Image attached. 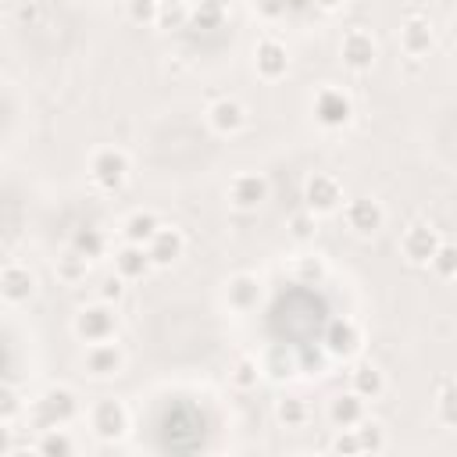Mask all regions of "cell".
Instances as JSON below:
<instances>
[{
  "label": "cell",
  "instance_id": "3",
  "mask_svg": "<svg viewBox=\"0 0 457 457\" xmlns=\"http://www.w3.org/2000/svg\"><path fill=\"white\" fill-rule=\"evenodd\" d=\"M86 171L100 193H118V189H125V182L132 175V157L121 146H96L89 154Z\"/></svg>",
  "mask_w": 457,
  "mask_h": 457
},
{
  "label": "cell",
  "instance_id": "28",
  "mask_svg": "<svg viewBox=\"0 0 457 457\" xmlns=\"http://www.w3.org/2000/svg\"><path fill=\"white\" fill-rule=\"evenodd\" d=\"M264 378V371H261V361L253 357V353H243V357H236V364L228 368V382L239 389V393H250V389H257V382Z\"/></svg>",
  "mask_w": 457,
  "mask_h": 457
},
{
  "label": "cell",
  "instance_id": "40",
  "mask_svg": "<svg viewBox=\"0 0 457 457\" xmlns=\"http://www.w3.org/2000/svg\"><path fill=\"white\" fill-rule=\"evenodd\" d=\"M253 11L264 21H282L286 11H289V0H253Z\"/></svg>",
  "mask_w": 457,
  "mask_h": 457
},
{
  "label": "cell",
  "instance_id": "17",
  "mask_svg": "<svg viewBox=\"0 0 457 457\" xmlns=\"http://www.w3.org/2000/svg\"><path fill=\"white\" fill-rule=\"evenodd\" d=\"M146 253L154 268H171L186 257V232L179 225H157V232L146 239Z\"/></svg>",
  "mask_w": 457,
  "mask_h": 457
},
{
  "label": "cell",
  "instance_id": "27",
  "mask_svg": "<svg viewBox=\"0 0 457 457\" xmlns=\"http://www.w3.org/2000/svg\"><path fill=\"white\" fill-rule=\"evenodd\" d=\"M353 432H357V446H361V453H382L386 446H389V436H386V425L378 421V418H361L357 425H353Z\"/></svg>",
  "mask_w": 457,
  "mask_h": 457
},
{
  "label": "cell",
  "instance_id": "8",
  "mask_svg": "<svg viewBox=\"0 0 457 457\" xmlns=\"http://www.w3.org/2000/svg\"><path fill=\"white\" fill-rule=\"evenodd\" d=\"M125 364H129V353L114 339L86 343V350H82V375L93 382H111V378L125 375Z\"/></svg>",
  "mask_w": 457,
  "mask_h": 457
},
{
  "label": "cell",
  "instance_id": "43",
  "mask_svg": "<svg viewBox=\"0 0 457 457\" xmlns=\"http://www.w3.org/2000/svg\"><path fill=\"white\" fill-rule=\"evenodd\" d=\"M207 4H214V7L225 11V14H228V7H232V0H207Z\"/></svg>",
  "mask_w": 457,
  "mask_h": 457
},
{
  "label": "cell",
  "instance_id": "7",
  "mask_svg": "<svg viewBox=\"0 0 457 457\" xmlns=\"http://www.w3.org/2000/svg\"><path fill=\"white\" fill-rule=\"evenodd\" d=\"M300 200H303L307 211H314L318 218H325V214H336V211L343 207L346 189H343L339 175H332V171H311V175L303 179Z\"/></svg>",
  "mask_w": 457,
  "mask_h": 457
},
{
  "label": "cell",
  "instance_id": "25",
  "mask_svg": "<svg viewBox=\"0 0 457 457\" xmlns=\"http://www.w3.org/2000/svg\"><path fill=\"white\" fill-rule=\"evenodd\" d=\"M68 246L79 250L82 257L96 261V257H104V253L111 250V239H107V232H104L100 225H82V228L71 232V243H68Z\"/></svg>",
  "mask_w": 457,
  "mask_h": 457
},
{
  "label": "cell",
  "instance_id": "36",
  "mask_svg": "<svg viewBox=\"0 0 457 457\" xmlns=\"http://www.w3.org/2000/svg\"><path fill=\"white\" fill-rule=\"evenodd\" d=\"M225 18H228V14H225V11H218V7H214V4H207V0L189 4V25H196V29H218Z\"/></svg>",
  "mask_w": 457,
  "mask_h": 457
},
{
  "label": "cell",
  "instance_id": "42",
  "mask_svg": "<svg viewBox=\"0 0 457 457\" xmlns=\"http://www.w3.org/2000/svg\"><path fill=\"white\" fill-rule=\"evenodd\" d=\"M346 0H314V7H321V11H339Z\"/></svg>",
  "mask_w": 457,
  "mask_h": 457
},
{
  "label": "cell",
  "instance_id": "37",
  "mask_svg": "<svg viewBox=\"0 0 457 457\" xmlns=\"http://www.w3.org/2000/svg\"><path fill=\"white\" fill-rule=\"evenodd\" d=\"M125 289H129V282H125V278H118L114 271L100 275V278H96V286H93L96 300H107V303H121V300H125Z\"/></svg>",
  "mask_w": 457,
  "mask_h": 457
},
{
  "label": "cell",
  "instance_id": "10",
  "mask_svg": "<svg viewBox=\"0 0 457 457\" xmlns=\"http://www.w3.org/2000/svg\"><path fill=\"white\" fill-rule=\"evenodd\" d=\"M339 211H343L346 232L357 236V239H371L386 228V207L375 196H350V200H343Z\"/></svg>",
  "mask_w": 457,
  "mask_h": 457
},
{
  "label": "cell",
  "instance_id": "41",
  "mask_svg": "<svg viewBox=\"0 0 457 457\" xmlns=\"http://www.w3.org/2000/svg\"><path fill=\"white\" fill-rule=\"evenodd\" d=\"M11 432H14V428H11L7 421H0V453H14V450H18V443H14Z\"/></svg>",
  "mask_w": 457,
  "mask_h": 457
},
{
  "label": "cell",
  "instance_id": "33",
  "mask_svg": "<svg viewBox=\"0 0 457 457\" xmlns=\"http://www.w3.org/2000/svg\"><path fill=\"white\" fill-rule=\"evenodd\" d=\"M436 418L443 428L457 425V393H453L450 378H439V386H436Z\"/></svg>",
  "mask_w": 457,
  "mask_h": 457
},
{
  "label": "cell",
  "instance_id": "13",
  "mask_svg": "<svg viewBox=\"0 0 457 457\" xmlns=\"http://www.w3.org/2000/svg\"><path fill=\"white\" fill-rule=\"evenodd\" d=\"M36 293H39V275H36L29 264L11 261V264L0 268V300H4V303L25 307V303L36 300Z\"/></svg>",
  "mask_w": 457,
  "mask_h": 457
},
{
  "label": "cell",
  "instance_id": "24",
  "mask_svg": "<svg viewBox=\"0 0 457 457\" xmlns=\"http://www.w3.org/2000/svg\"><path fill=\"white\" fill-rule=\"evenodd\" d=\"M271 414H275L278 428H303V425L311 421V407H307V400H303V396H296V393L278 396V400H275V407H271Z\"/></svg>",
  "mask_w": 457,
  "mask_h": 457
},
{
  "label": "cell",
  "instance_id": "9",
  "mask_svg": "<svg viewBox=\"0 0 457 457\" xmlns=\"http://www.w3.org/2000/svg\"><path fill=\"white\" fill-rule=\"evenodd\" d=\"M339 57H343V68L346 71L368 75L378 64V39H375V32L364 29V25L346 29L343 39H339Z\"/></svg>",
  "mask_w": 457,
  "mask_h": 457
},
{
  "label": "cell",
  "instance_id": "11",
  "mask_svg": "<svg viewBox=\"0 0 457 457\" xmlns=\"http://www.w3.org/2000/svg\"><path fill=\"white\" fill-rule=\"evenodd\" d=\"M204 118H207V129H211L214 136H225V139L239 136V132L250 125V111H246V104L236 100V96H214V100L207 104Z\"/></svg>",
  "mask_w": 457,
  "mask_h": 457
},
{
  "label": "cell",
  "instance_id": "19",
  "mask_svg": "<svg viewBox=\"0 0 457 457\" xmlns=\"http://www.w3.org/2000/svg\"><path fill=\"white\" fill-rule=\"evenodd\" d=\"M346 389L357 393L361 400H378V396L389 389V382H386V371H382L375 361L353 357V361H350V371H346Z\"/></svg>",
  "mask_w": 457,
  "mask_h": 457
},
{
  "label": "cell",
  "instance_id": "35",
  "mask_svg": "<svg viewBox=\"0 0 457 457\" xmlns=\"http://www.w3.org/2000/svg\"><path fill=\"white\" fill-rule=\"evenodd\" d=\"M186 25H189V4L161 0V11H157V29H186Z\"/></svg>",
  "mask_w": 457,
  "mask_h": 457
},
{
  "label": "cell",
  "instance_id": "38",
  "mask_svg": "<svg viewBox=\"0 0 457 457\" xmlns=\"http://www.w3.org/2000/svg\"><path fill=\"white\" fill-rule=\"evenodd\" d=\"M157 11H161V0H125V14L136 25H157Z\"/></svg>",
  "mask_w": 457,
  "mask_h": 457
},
{
  "label": "cell",
  "instance_id": "16",
  "mask_svg": "<svg viewBox=\"0 0 457 457\" xmlns=\"http://www.w3.org/2000/svg\"><path fill=\"white\" fill-rule=\"evenodd\" d=\"M261 300H264V282H261L257 271H236V275H228V282H225V303H228V311L250 314V311L261 307Z\"/></svg>",
  "mask_w": 457,
  "mask_h": 457
},
{
  "label": "cell",
  "instance_id": "23",
  "mask_svg": "<svg viewBox=\"0 0 457 457\" xmlns=\"http://www.w3.org/2000/svg\"><path fill=\"white\" fill-rule=\"evenodd\" d=\"M157 225H161V214H157V211H150V207H136V211L125 214V221H121V239H125V243H139V246H146V239L157 232Z\"/></svg>",
  "mask_w": 457,
  "mask_h": 457
},
{
  "label": "cell",
  "instance_id": "12",
  "mask_svg": "<svg viewBox=\"0 0 457 457\" xmlns=\"http://www.w3.org/2000/svg\"><path fill=\"white\" fill-rule=\"evenodd\" d=\"M325 350H328L336 361H353V357H361V350H364V325H361L357 318H350V314L332 318L328 328H325Z\"/></svg>",
  "mask_w": 457,
  "mask_h": 457
},
{
  "label": "cell",
  "instance_id": "1",
  "mask_svg": "<svg viewBox=\"0 0 457 457\" xmlns=\"http://www.w3.org/2000/svg\"><path fill=\"white\" fill-rule=\"evenodd\" d=\"M79 414H82V400H79V393H75L71 386H64V382L46 386V389L25 407V418H29V425H32L36 432L54 428V425H71Z\"/></svg>",
  "mask_w": 457,
  "mask_h": 457
},
{
  "label": "cell",
  "instance_id": "20",
  "mask_svg": "<svg viewBox=\"0 0 457 457\" xmlns=\"http://www.w3.org/2000/svg\"><path fill=\"white\" fill-rule=\"evenodd\" d=\"M111 264H114L111 271H114L118 278H125V282H139V278H146V275L154 271L146 246H139V243H125V239H121V246H114Z\"/></svg>",
  "mask_w": 457,
  "mask_h": 457
},
{
  "label": "cell",
  "instance_id": "15",
  "mask_svg": "<svg viewBox=\"0 0 457 457\" xmlns=\"http://www.w3.org/2000/svg\"><path fill=\"white\" fill-rule=\"evenodd\" d=\"M253 71L261 82H278L289 71V46L278 36H261L253 43Z\"/></svg>",
  "mask_w": 457,
  "mask_h": 457
},
{
  "label": "cell",
  "instance_id": "32",
  "mask_svg": "<svg viewBox=\"0 0 457 457\" xmlns=\"http://www.w3.org/2000/svg\"><path fill=\"white\" fill-rule=\"evenodd\" d=\"M318 221H321V218L300 204V207H296V211L286 218V228H289V236H293L296 243H311V239L318 236Z\"/></svg>",
  "mask_w": 457,
  "mask_h": 457
},
{
  "label": "cell",
  "instance_id": "30",
  "mask_svg": "<svg viewBox=\"0 0 457 457\" xmlns=\"http://www.w3.org/2000/svg\"><path fill=\"white\" fill-rule=\"evenodd\" d=\"M425 268H428L439 282H453V278H457V246L443 239V243L436 246V253L428 257V264H425Z\"/></svg>",
  "mask_w": 457,
  "mask_h": 457
},
{
  "label": "cell",
  "instance_id": "44",
  "mask_svg": "<svg viewBox=\"0 0 457 457\" xmlns=\"http://www.w3.org/2000/svg\"><path fill=\"white\" fill-rule=\"evenodd\" d=\"M175 4H193V0H175Z\"/></svg>",
  "mask_w": 457,
  "mask_h": 457
},
{
  "label": "cell",
  "instance_id": "4",
  "mask_svg": "<svg viewBox=\"0 0 457 457\" xmlns=\"http://www.w3.org/2000/svg\"><path fill=\"white\" fill-rule=\"evenodd\" d=\"M86 421L100 443H121L132 428V414H129L125 400H118V396H96L86 411Z\"/></svg>",
  "mask_w": 457,
  "mask_h": 457
},
{
  "label": "cell",
  "instance_id": "22",
  "mask_svg": "<svg viewBox=\"0 0 457 457\" xmlns=\"http://www.w3.org/2000/svg\"><path fill=\"white\" fill-rule=\"evenodd\" d=\"M89 271H93V261L82 257V253L71 250V246H64V250L57 253V261H54V275H57V282H64V286H82V282L89 278Z\"/></svg>",
  "mask_w": 457,
  "mask_h": 457
},
{
  "label": "cell",
  "instance_id": "34",
  "mask_svg": "<svg viewBox=\"0 0 457 457\" xmlns=\"http://www.w3.org/2000/svg\"><path fill=\"white\" fill-rule=\"evenodd\" d=\"M25 407H29L25 393L18 386H11V382H0V421L14 425L18 418H25Z\"/></svg>",
  "mask_w": 457,
  "mask_h": 457
},
{
  "label": "cell",
  "instance_id": "14",
  "mask_svg": "<svg viewBox=\"0 0 457 457\" xmlns=\"http://www.w3.org/2000/svg\"><path fill=\"white\" fill-rule=\"evenodd\" d=\"M268 193H271V182H268L264 171H236V175L228 179V189H225L228 204H232L236 211H243V214L257 211V207L268 200Z\"/></svg>",
  "mask_w": 457,
  "mask_h": 457
},
{
  "label": "cell",
  "instance_id": "31",
  "mask_svg": "<svg viewBox=\"0 0 457 457\" xmlns=\"http://www.w3.org/2000/svg\"><path fill=\"white\" fill-rule=\"evenodd\" d=\"M261 361V371H264V378H275V382H282V378H293V371H296V361L286 353V346H271L264 357H257Z\"/></svg>",
  "mask_w": 457,
  "mask_h": 457
},
{
  "label": "cell",
  "instance_id": "21",
  "mask_svg": "<svg viewBox=\"0 0 457 457\" xmlns=\"http://www.w3.org/2000/svg\"><path fill=\"white\" fill-rule=\"evenodd\" d=\"M364 414H368V400H361V396L350 393V389L328 396V403H325V418H328L332 428H353Z\"/></svg>",
  "mask_w": 457,
  "mask_h": 457
},
{
  "label": "cell",
  "instance_id": "39",
  "mask_svg": "<svg viewBox=\"0 0 457 457\" xmlns=\"http://www.w3.org/2000/svg\"><path fill=\"white\" fill-rule=\"evenodd\" d=\"M328 450H332V453H343V457H346V453H361V446H357V432H353V428H336Z\"/></svg>",
  "mask_w": 457,
  "mask_h": 457
},
{
  "label": "cell",
  "instance_id": "2",
  "mask_svg": "<svg viewBox=\"0 0 457 457\" xmlns=\"http://www.w3.org/2000/svg\"><path fill=\"white\" fill-rule=\"evenodd\" d=\"M121 328V314H118V303H107V300H89L82 303L75 314H71V336L79 343H100V339H114Z\"/></svg>",
  "mask_w": 457,
  "mask_h": 457
},
{
  "label": "cell",
  "instance_id": "29",
  "mask_svg": "<svg viewBox=\"0 0 457 457\" xmlns=\"http://www.w3.org/2000/svg\"><path fill=\"white\" fill-rule=\"evenodd\" d=\"M325 257L321 253H300V257H293V278L300 282V286H321L325 282Z\"/></svg>",
  "mask_w": 457,
  "mask_h": 457
},
{
  "label": "cell",
  "instance_id": "5",
  "mask_svg": "<svg viewBox=\"0 0 457 457\" xmlns=\"http://www.w3.org/2000/svg\"><path fill=\"white\" fill-rule=\"evenodd\" d=\"M311 114H314V121H318L325 132H339V129H346V125L353 121L357 107H353V96H350L343 86L325 82V86H318L314 96H311Z\"/></svg>",
  "mask_w": 457,
  "mask_h": 457
},
{
  "label": "cell",
  "instance_id": "6",
  "mask_svg": "<svg viewBox=\"0 0 457 457\" xmlns=\"http://www.w3.org/2000/svg\"><path fill=\"white\" fill-rule=\"evenodd\" d=\"M439 243H443V232H439V225L428 221V218H411V221L400 228V239H396L400 257H403L407 264H414V268H425Z\"/></svg>",
  "mask_w": 457,
  "mask_h": 457
},
{
  "label": "cell",
  "instance_id": "18",
  "mask_svg": "<svg viewBox=\"0 0 457 457\" xmlns=\"http://www.w3.org/2000/svg\"><path fill=\"white\" fill-rule=\"evenodd\" d=\"M432 46H436V25L428 21V14H407L403 21H400V50L407 54V57H414V61H421V57H428L432 54Z\"/></svg>",
  "mask_w": 457,
  "mask_h": 457
},
{
  "label": "cell",
  "instance_id": "26",
  "mask_svg": "<svg viewBox=\"0 0 457 457\" xmlns=\"http://www.w3.org/2000/svg\"><path fill=\"white\" fill-rule=\"evenodd\" d=\"M32 450L43 453V457H68V453L79 450V443L71 439L68 425H54V428H43V432H39V439H36Z\"/></svg>",
  "mask_w": 457,
  "mask_h": 457
}]
</instances>
